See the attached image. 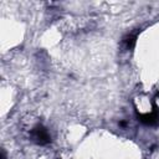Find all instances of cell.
<instances>
[{"label": "cell", "instance_id": "1", "mask_svg": "<svg viewBox=\"0 0 159 159\" xmlns=\"http://www.w3.org/2000/svg\"><path fill=\"white\" fill-rule=\"evenodd\" d=\"M30 137H31V140L39 145H46L51 142V137H50L47 129L42 125H36L35 128H32Z\"/></svg>", "mask_w": 159, "mask_h": 159}, {"label": "cell", "instance_id": "2", "mask_svg": "<svg viewBox=\"0 0 159 159\" xmlns=\"http://www.w3.org/2000/svg\"><path fill=\"white\" fill-rule=\"evenodd\" d=\"M139 119H140L144 124H147V125H154V124L158 123L159 117H158L157 112H150V113L140 114V116H139Z\"/></svg>", "mask_w": 159, "mask_h": 159}]
</instances>
